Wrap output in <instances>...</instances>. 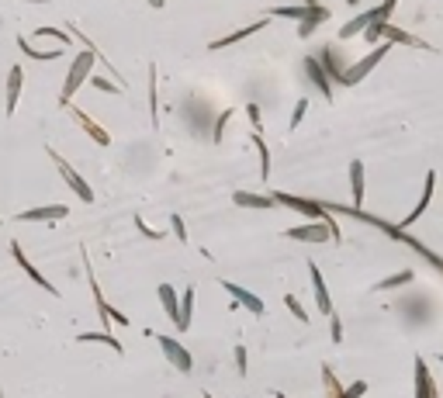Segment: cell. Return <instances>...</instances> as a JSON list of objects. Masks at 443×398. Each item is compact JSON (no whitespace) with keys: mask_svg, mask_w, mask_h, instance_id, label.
Returning a JSON list of instances; mask_svg holds the SVG:
<instances>
[{"mask_svg":"<svg viewBox=\"0 0 443 398\" xmlns=\"http://www.w3.org/2000/svg\"><path fill=\"white\" fill-rule=\"evenodd\" d=\"M83 45H87V49L73 55V63H70V73H66V83H63V90H59V107H63V111L73 104V94H77L80 87L90 80V73H94V63L101 59V53H97V49H94L87 38H83Z\"/></svg>","mask_w":443,"mask_h":398,"instance_id":"1","label":"cell"},{"mask_svg":"<svg viewBox=\"0 0 443 398\" xmlns=\"http://www.w3.org/2000/svg\"><path fill=\"white\" fill-rule=\"evenodd\" d=\"M388 42H381V45H374V49H370V53L364 55V59H361V63H353V66H346V70H339V87H353V83H361V80L367 77V73H370V70H374V66H381V59H385V55H388Z\"/></svg>","mask_w":443,"mask_h":398,"instance_id":"2","label":"cell"},{"mask_svg":"<svg viewBox=\"0 0 443 398\" xmlns=\"http://www.w3.org/2000/svg\"><path fill=\"white\" fill-rule=\"evenodd\" d=\"M46 153H49V156H53L55 170H59V177H63V181H66V187H70V190H73V194H77V198H80V201H83V205H90V201H94V187L87 184V181H83V177H80V170H73V166H70V163H66V156H59V153H55L53 146H46Z\"/></svg>","mask_w":443,"mask_h":398,"instance_id":"3","label":"cell"},{"mask_svg":"<svg viewBox=\"0 0 443 398\" xmlns=\"http://www.w3.org/2000/svg\"><path fill=\"white\" fill-rule=\"evenodd\" d=\"M156 343H159V350H163V357H166L181 374L194 371V357H191V350H187L181 340H174V336H156Z\"/></svg>","mask_w":443,"mask_h":398,"instance_id":"4","label":"cell"},{"mask_svg":"<svg viewBox=\"0 0 443 398\" xmlns=\"http://www.w3.org/2000/svg\"><path fill=\"white\" fill-rule=\"evenodd\" d=\"M11 257H14V264L21 267V270H25V274L31 277V281H35V284H38V288H42V291H46V294H55V298H59L55 284L49 281V277H46V274H42V270H38V267L31 264V260H28L25 249H21V242H18V239H11Z\"/></svg>","mask_w":443,"mask_h":398,"instance_id":"5","label":"cell"},{"mask_svg":"<svg viewBox=\"0 0 443 398\" xmlns=\"http://www.w3.org/2000/svg\"><path fill=\"white\" fill-rule=\"evenodd\" d=\"M66 111H70V118L77 122L80 129L87 132V139H94L97 146H111V132H107L105 125H97V122H94V118H90L87 111H80L77 104H70V107H66Z\"/></svg>","mask_w":443,"mask_h":398,"instance_id":"6","label":"cell"},{"mask_svg":"<svg viewBox=\"0 0 443 398\" xmlns=\"http://www.w3.org/2000/svg\"><path fill=\"white\" fill-rule=\"evenodd\" d=\"M21 87H25V70L14 63V66L7 70V94H4V111H7V118H14V111H18Z\"/></svg>","mask_w":443,"mask_h":398,"instance_id":"7","label":"cell"},{"mask_svg":"<svg viewBox=\"0 0 443 398\" xmlns=\"http://www.w3.org/2000/svg\"><path fill=\"white\" fill-rule=\"evenodd\" d=\"M222 291H229L235 298V305L250 308L253 316H263V312H267V305H263L260 294H253L250 288H242V284H235V281H222Z\"/></svg>","mask_w":443,"mask_h":398,"instance_id":"8","label":"cell"},{"mask_svg":"<svg viewBox=\"0 0 443 398\" xmlns=\"http://www.w3.org/2000/svg\"><path fill=\"white\" fill-rule=\"evenodd\" d=\"M381 42H398V45H412V49H422V53H437V45H429V42H422V38H416L412 31H405V28H395L388 21V25L381 28Z\"/></svg>","mask_w":443,"mask_h":398,"instance_id":"9","label":"cell"},{"mask_svg":"<svg viewBox=\"0 0 443 398\" xmlns=\"http://www.w3.org/2000/svg\"><path fill=\"white\" fill-rule=\"evenodd\" d=\"M433 190H437V173L429 170V173H426V181H422V198H419V205L405 215L402 222H398V229H409L416 218H422V212H426V208H429V201H433Z\"/></svg>","mask_w":443,"mask_h":398,"instance_id":"10","label":"cell"},{"mask_svg":"<svg viewBox=\"0 0 443 398\" xmlns=\"http://www.w3.org/2000/svg\"><path fill=\"white\" fill-rule=\"evenodd\" d=\"M70 215L66 205H42V208H28V212H18L14 218L18 222H63Z\"/></svg>","mask_w":443,"mask_h":398,"instance_id":"11","label":"cell"},{"mask_svg":"<svg viewBox=\"0 0 443 398\" xmlns=\"http://www.w3.org/2000/svg\"><path fill=\"white\" fill-rule=\"evenodd\" d=\"M284 236L287 239H298V242H329L333 232H329L322 222H312V225H294V229H287Z\"/></svg>","mask_w":443,"mask_h":398,"instance_id":"12","label":"cell"},{"mask_svg":"<svg viewBox=\"0 0 443 398\" xmlns=\"http://www.w3.org/2000/svg\"><path fill=\"white\" fill-rule=\"evenodd\" d=\"M333 14H329V7H322V4H315V7H305V18L298 21V38H309L319 25H326Z\"/></svg>","mask_w":443,"mask_h":398,"instance_id":"13","label":"cell"},{"mask_svg":"<svg viewBox=\"0 0 443 398\" xmlns=\"http://www.w3.org/2000/svg\"><path fill=\"white\" fill-rule=\"evenodd\" d=\"M233 205L235 208H253V212H270V208H274V198H270V194H257V190H235Z\"/></svg>","mask_w":443,"mask_h":398,"instance_id":"14","label":"cell"},{"mask_svg":"<svg viewBox=\"0 0 443 398\" xmlns=\"http://www.w3.org/2000/svg\"><path fill=\"white\" fill-rule=\"evenodd\" d=\"M378 21V7H370V11H361L357 18H350L346 25H339V38H353V35H364L367 28ZM385 25V21H381Z\"/></svg>","mask_w":443,"mask_h":398,"instance_id":"15","label":"cell"},{"mask_svg":"<svg viewBox=\"0 0 443 398\" xmlns=\"http://www.w3.org/2000/svg\"><path fill=\"white\" fill-rule=\"evenodd\" d=\"M270 25V18H260V21H253V25L239 28V31H233V35H222V38H215L208 49L211 53H218V49H225V45H235V42H242V38H250V35H257V31H263V28Z\"/></svg>","mask_w":443,"mask_h":398,"instance_id":"16","label":"cell"},{"mask_svg":"<svg viewBox=\"0 0 443 398\" xmlns=\"http://www.w3.org/2000/svg\"><path fill=\"white\" fill-rule=\"evenodd\" d=\"M416 398H437V381H433V374H429V364H426V357H416Z\"/></svg>","mask_w":443,"mask_h":398,"instance_id":"17","label":"cell"},{"mask_svg":"<svg viewBox=\"0 0 443 398\" xmlns=\"http://www.w3.org/2000/svg\"><path fill=\"white\" fill-rule=\"evenodd\" d=\"M305 73H309V80H312L315 90H319L322 97H329V101H333V83H329L326 70L319 66V59H315V55H305Z\"/></svg>","mask_w":443,"mask_h":398,"instance_id":"18","label":"cell"},{"mask_svg":"<svg viewBox=\"0 0 443 398\" xmlns=\"http://www.w3.org/2000/svg\"><path fill=\"white\" fill-rule=\"evenodd\" d=\"M305 267H309V277H312L315 305H319V312H322V316H329V312H333V298H329V288H326V281H322L319 267H315V264H305Z\"/></svg>","mask_w":443,"mask_h":398,"instance_id":"19","label":"cell"},{"mask_svg":"<svg viewBox=\"0 0 443 398\" xmlns=\"http://www.w3.org/2000/svg\"><path fill=\"white\" fill-rule=\"evenodd\" d=\"M350 194H353L350 208H364V163L361 159H350Z\"/></svg>","mask_w":443,"mask_h":398,"instance_id":"20","label":"cell"},{"mask_svg":"<svg viewBox=\"0 0 443 398\" xmlns=\"http://www.w3.org/2000/svg\"><path fill=\"white\" fill-rule=\"evenodd\" d=\"M18 49L28 55V59H38V63H53V59H63V49H35L28 42V35H18Z\"/></svg>","mask_w":443,"mask_h":398,"instance_id":"21","label":"cell"},{"mask_svg":"<svg viewBox=\"0 0 443 398\" xmlns=\"http://www.w3.org/2000/svg\"><path fill=\"white\" fill-rule=\"evenodd\" d=\"M156 294H159V305H163L166 316H170V322L177 326V312H181V298H177V291H174L170 284H159Z\"/></svg>","mask_w":443,"mask_h":398,"instance_id":"22","label":"cell"},{"mask_svg":"<svg viewBox=\"0 0 443 398\" xmlns=\"http://www.w3.org/2000/svg\"><path fill=\"white\" fill-rule=\"evenodd\" d=\"M191 312H194V284L181 294V312H177V329H181V333L191 329Z\"/></svg>","mask_w":443,"mask_h":398,"instance_id":"23","label":"cell"},{"mask_svg":"<svg viewBox=\"0 0 443 398\" xmlns=\"http://www.w3.org/2000/svg\"><path fill=\"white\" fill-rule=\"evenodd\" d=\"M77 340H80V343H105V346H111L114 353H125V346L118 343L111 333H105V329H101V333H80Z\"/></svg>","mask_w":443,"mask_h":398,"instance_id":"24","label":"cell"},{"mask_svg":"<svg viewBox=\"0 0 443 398\" xmlns=\"http://www.w3.org/2000/svg\"><path fill=\"white\" fill-rule=\"evenodd\" d=\"M322 384H326V398H343V384H339V377H336V371L322 360Z\"/></svg>","mask_w":443,"mask_h":398,"instance_id":"25","label":"cell"},{"mask_svg":"<svg viewBox=\"0 0 443 398\" xmlns=\"http://www.w3.org/2000/svg\"><path fill=\"white\" fill-rule=\"evenodd\" d=\"M412 277H416L412 270H398L395 277H385V281H378V284H374V291H391V288H402V284H409Z\"/></svg>","mask_w":443,"mask_h":398,"instance_id":"26","label":"cell"},{"mask_svg":"<svg viewBox=\"0 0 443 398\" xmlns=\"http://www.w3.org/2000/svg\"><path fill=\"white\" fill-rule=\"evenodd\" d=\"M250 139H253V146H257V153H260V177L267 181V177H270V149H267L263 135H257V132H253Z\"/></svg>","mask_w":443,"mask_h":398,"instance_id":"27","label":"cell"},{"mask_svg":"<svg viewBox=\"0 0 443 398\" xmlns=\"http://www.w3.org/2000/svg\"><path fill=\"white\" fill-rule=\"evenodd\" d=\"M149 114H153V129L159 125V101H156V66H149Z\"/></svg>","mask_w":443,"mask_h":398,"instance_id":"28","label":"cell"},{"mask_svg":"<svg viewBox=\"0 0 443 398\" xmlns=\"http://www.w3.org/2000/svg\"><path fill=\"white\" fill-rule=\"evenodd\" d=\"M35 38H53V42H59V45H70V35H66L63 28H53V25L35 28Z\"/></svg>","mask_w":443,"mask_h":398,"instance_id":"29","label":"cell"},{"mask_svg":"<svg viewBox=\"0 0 443 398\" xmlns=\"http://www.w3.org/2000/svg\"><path fill=\"white\" fill-rule=\"evenodd\" d=\"M233 107H225V111H222V114H218V118H215V132H211V142H215V146H218V142H222V135H225V129H229V122H233Z\"/></svg>","mask_w":443,"mask_h":398,"instance_id":"30","label":"cell"},{"mask_svg":"<svg viewBox=\"0 0 443 398\" xmlns=\"http://www.w3.org/2000/svg\"><path fill=\"white\" fill-rule=\"evenodd\" d=\"M284 305H287V312L298 318V322H309V312H305V305L294 298V294H284Z\"/></svg>","mask_w":443,"mask_h":398,"instance_id":"31","label":"cell"},{"mask_svg":"<svg viewBox=\"0 0 443 398\" xmlns=\"http://www.w3.org/2000/svg\"><path fill=\"white\" fill-rule=\"evenodd\" d=\"M135 229H139L146 239H153V242H156V239H166V232H159V229H153V225H146L142 215H135Z\"/></svg>","mask_w":443,"mask_h":398,"instance_id":"32","label":"cell"},{"mask_svg":"<svg viewBox=\"0 0 443 398\" xmlns=\"http://www.w3.org/2000/svg\"><path fill=\"white\" fill-rule=\"evenodd\" d=\"M90 83H94L97 90H105V94H118V90H122V83H114V80L97 77V73H90Z\"/></svg>","mask_w":443,"mask_h":398,"instance_id":"33","label":"cell"},{"mask_svg":"<svg viewBox=\"0 0 443 398\" xmlns=\"http://www.w3.org/2000/svg\"><path fill=\"white\" fill-rule=\"evenodd\" d=\"M305 114H309V97H301V101H294V111H291V129H298Z\"/></svg>","mask_w":443,"mask_h":398,"instance_id":"34","label":"cell"},{"mask_svg":"<svg viewBox=\"0 0 443 398\" xmlns=\"http://www.w3.org/2000/svg\"><path fill=\"white\" fill-rule=\"evenodd\" d=\"M246 118H250V125H253V132L260 135V129H263V114H260V104H246Z\"/></svg>","mask_w":443,"mask_h":398,"instance_id":"35","label":"cell"},{"mask_svg":"<svg viewBox=\"0 0 443 398\" xmlns=\"http://www.w3.org/2000/svg\"><path fill=\"white\" fill-rule=\"evenodd\" d=\"M170 232L177 236V242H187V225H183V218L177 212L170 215Z\"/></svg>","mask_w":443,"mask_h":398,"instance_id":"36","label":"cell"},{"mask_svg":"<svg viewBox=\"0 0 443 398\" xmlns=\"http://www.w3.org/2000/svg\"><path fill=\"white\" fill-rule=\"evenodd\" d=\"M329 333H333V343H339V340H343V322H339V312L336 308H333V312H329Z\"/></svg>","mask_w":443,"mask_h":398,"instance_id":"37","label":"cell"},{"mask_svg":"<svg viewBox=\"0 0 443 398\" xmlns=\"http://www.w3.org/2000/svg\"><path fill=\"white\" fill-rule=\"evenodd\" d=\"M395 7H398V0H381V4H378V21L388 25V18L395 14Z\"/></svg>","mask_w":443,"mask_h":398,"instance_id":"38","label":"cell"},{"mask_svg":"<svg viewBox=\"0 0 443 398\" xmlns=\"http://www.w3.org/2000/svg\"><path fill=\"white\" fill-rule=\"evenodd\" d=\"M367 395V381H353L350 388H343V398H364Z\"/></svg>","mask_w":443,"mask_h":398,"instance_id":"39","label":"cell"},{"mask_svg":"<svg viewBox=\"0 0 443 398\" xmlns=\"http://www.w3.org/2000/svg\"><path fill=\"white\" fill-rule=\"evenodd\" d=\"M381 28H385L381 21H374V25H370V28L364 31V38L370 42V45H381Z\"/></svg>","mask_w":443,"mask_h":398,"instance_id":"40","label":"cell"},{"mask_svg":"<svg viewBox=\"0 0 443 398\" xmlns=\"http://www.w3.org/2000/svg\"><path fill=\"white\" fill-rule=\"evenodd\" d=\"M235 371L239 377H246V346H235Z\"/></svg>","mask_w":443,"mask_h":398,"instance_id":"41","label":"cell"},{"mask_svg":"<svg viewBox=\"0 0 443 398\" xmlns=\"http://www.w3.org/2000/svg\"><path fill=\"white\" fill-rule=\"evenodd\" d=\"M274 398H287V395H284V392H274Z\"/></svg>","mask_w":443,"mask_h":398,"instance_id":"42","label":"cell"},{"mask_svg":"<svg viewBox=\"0 0 443 398\" xmlns=\"http://www.w3.org/2000/svg\"><path fill=\"white\" fill-rule=\"evenodd\" d=\"M346 4H350V7H357V4H361V0H346Z\"/></svg>","mask_w":443,"mask_h":398,"instance_id":"43","label":"cell"},{"mask_svg":"<svg viewBox=\"0 0 443 398\" xmlns=\"http://www.w3.org/2000/svg\"><path fill=\"white\" fill-rule=\"evenodd\" d=\"M25 4H46V0H25Z\"/></svg>","mask_w":443,"mask_h":398,"instance_id":"44","label":"cell"},{"mask_svg":"<svg viewBox=\"0 0 443 398\" xmlns=\"http://www.w3.org/2000/svg\"><path fill=\"white\" fill-rule=\"evenodd\" d=\"M201 398H215V395H211V392H205V395H201Z\"/></svg>","mask_w":443,"mask_h":398,"instance_id":"45","label":"cell"},{"mask_svg":"<svg viewBox=\"0 0 443 398\" xmlns=\"http://www.w3.org/2000/svg\"><path fill=\"white\" fill-rule=\"evenodd\" d=\"M437 360H440V364H443V353H440V357H437Z\"/></svg>","mask_w":443,"mask_h":398,"instance_id":"46","label":"cell"},{"mask_svg":"<svg viewBox=\"0 0 443 398\" xmlns=\"http://www.w3.org/2000/svg\"><path fill=\"white\" fill-rule=\"evenodd\" d=\"M0 225H4V218H0Z\"/></svg>","mask_w":443,"mask_h":398,"instance_id":"47","label":"cell"}]
</instances>
